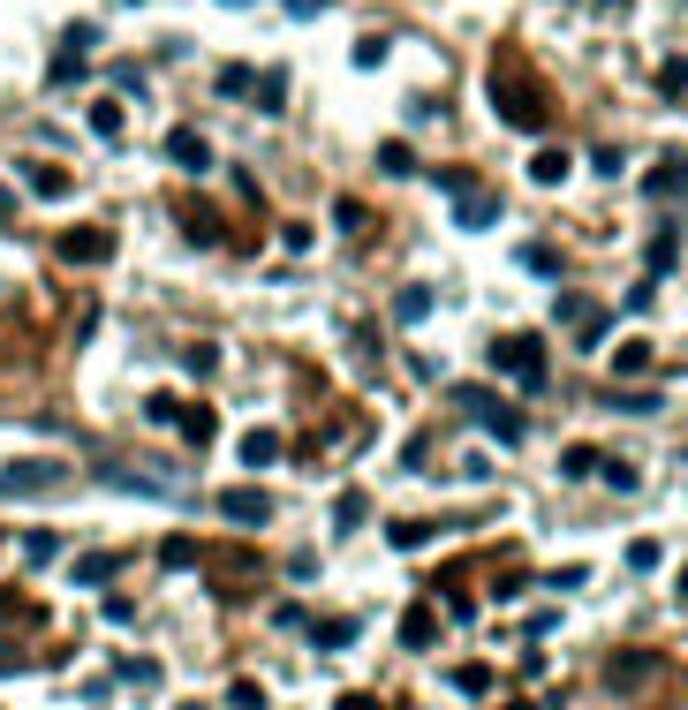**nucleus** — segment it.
I'll return each mask as SVG.
<instances>
[{
  "label": "nucleus",
  "mask_w": 688,
  "mask_h": 710,
  "mask_svg": "<svg viewBox=\"0 0 688 710\" xmlns=\"http://www.w3.org/2000/svg\"><path fill=\"white\" fill-rule=\"evenodd\" d=\"M658 91H666V99H681V91H688V61H666V68H658Z\"/></svg>",
  "instance_id": "nucleus-28"
},
{
  "label": "nucleus",
  "mask_w": 688,
  "mask_h": 710,
  "mask_svg": "<svg viewBox=\"0 0 688 710\" xmlns=\"http://www.w3.org/2000/svg\"><path fill=\"white\" fill-rule=\"evenodd\" d=\"M220 514L227 522H242V529H258V522H273V499H265V491H220Z\"/></svg>",
  "instance_id": "nucleus-5"
},
{
  "label": "nucleus",
  "mask_w": 688,
  "mask_h": 710,
  "mask_svg": "<svg viewBox=\"0 0 688 710\" xmlns=\"http://www.w3.org/2000/svg\"><path fill=\"white\" fill-rule=\"evenodd\" d=\"M681 597H688V575H681Z\"/></svg>",
  "instance_id": "nucleus-39"
},
{
  "label": "nucleus",
  "mask_w": 688,
  "mask_h": 710,
  "mask_svg": "<svg viewBox=\"0 0 688 710\" xmlns=\"http://www.w3.org/2000/svg\"><path fill=\"white\" fill-rule=\"evenodd\" d=\"M91 129H99V136H121V106L99 99V106H91Z\"/></svg>",
  "instance_id": "nucleus-31"
},
{
  "label": "nucleus",
  "mask_w": 688,
  "mask_h": 710,
  "mask_svg": "<svg viewBox=\"0 0 688 710\" xmlns=\"http://www.w3.org/2000/svg\"><path fill=\"white\" fill-rule=\"evenodd\" d=\"M114 567H121L114 552H91V559H76V582H106V575H114Z\"/></svg>",
  "instance_id": "nucleus-27"
},
{
  "label": "nucleus",
  "mask_w": 688,
  "mask_h": 710,
  "mask_svg": "<svg viewBox=\"0 0 688 710\" xmlns=\"http://www.w3.org/2000/svg\"><path fill=\"white\" fill-rule=\"evenodd\" d=\"M454 408H462L469 423H484L499 446H522L530 439V423H522V408H507L499 393H484V386H454Z\"/></svg>",
  "instance_id": "nucleus-1"
},
{
  "label": "nucleus",
  "mask_w": 688,
  "mask_h": 710,
  "mask_svg": "<svg viewBox=\"0 0 688 710\" xmlns=\"http://www.w3.org/2000/svg\"><path fill=\"white\" fill-rule=\"evenodd\" d=\"M386 537H394L401 552H424V544L439 537V522H394V529H386Z\"/></svg>",
  "instance_id": "nucleus-14"
},
{
  "label": "nucleus",
  "mask_w": 688,
  "mask_h": 710,
  "mask_svg": "<svg viewBox=\"0 0 688 710\" xmlns=\"http://www.w3.org/2000/svg\"><path fill=\"white\" fill-rule=\"evenodd\" d=\"M258 106H265V114L288 106V76H280V68H273V76H258Z\"/></svg>",
  "instance_id": "nucleus-26"
},
{
  "label": "nucleus",
  "mask_w": 688,
  "mask_h": 710,
  "mask_svg": "<svg viewBox=\"0 0 688 710\" xmlns=\"http://www.w3.org/2000/svg\"><path fill=\"white\" fill-rule=\"evenodd\" d=\"M598 476H605L613 491H636V484H643V469H636V461H598Z\"/></svg>",
  "instance_id": "nucleus-23"
},
{
  "label": "nucleus",
  "mask_w": 688,
  "mask_h": 710,
  "mask_svg": "<svg viewBox=\"0 0 688 710\" xmlns=\"http://www.w3.org/2000/svg\"><path fill=\"white\" fill-rule=\"evenodd\" d=\"M16 665H23V650H0V673H16Z\"/></svg>",
  "instance_id": "nucleus-38"
},
{
  "label": "nucleus",
  "mask_w": 688,
  "mask_h": 710,
  "mask_svg": "<svg viewBox=\"0 0 688 710\" xmlns=\"http://www.w3.org/2000/svg\"><path fill=\"white\" fill-rule=\"evenodd\" d=\"M220 91L227 99H235V91H258V76H250V68H220Z\"/></svg>",
  "instance_id": "nucleus-34"
},
{
  "label": "nucleus",
  "mask_w": 688,
  "mask_h": 710,
  "mask_svg": "<svg viewBox=\"0 0 688 710\" xmlns=\"http://www.w3.org/2000/svg\"><path fill=\"white\" fill-rule=\"evenodd\" d=\"M492 220H499V204L484 197V189H469L462 197V227H492Z\"/></svg>",
  "instance_id": "nucleus-20"
},
{
  "label": "nucleus",
  "mask_w": 688,
  "mask_h": 710,
  "mask_svg": "<svg viewBox=\"0 0 688 710\" xmlns=\"http://www.w3.org/2000/svg\"><path fill=\"white\" fill-rule=\"evenodd\" d=\"M673 257H681V235L658 227V235H651V272H673Z\"/></svg>",
  "instance_id": "nucleus-22"
},
{
  "label": "nucleus",
  "mask_w": 688,
  "mask_h": 710,
  "mask_svg": "<svg viewBox=\"0 0 688 710\" xmlns=\"http://www.w3.org/2000/svg\"><path fill=\"white\" fill-rule=\"evenodd\" d=\"M613 371H620V378H636V371H651V340H628V348L613 355Z\"/></svg>",
  "instance_id": "nucleus-21"
},
{
  "label": "nucleus",
  "mask_w": 688,
  "mask_h": 710,
  "mask_svg": "<svg viewBox=\"0 0 688 710\" xmlns=\"http://www.w3.org/2000/svg\"><path fill=\"white\" fill-rule=\"evenodd\" d=\"M310 635H318V650H341L348 635H356V620H348V612H333V620H318Z\"/></svg>",
  "instance_id": "nucleus-16"
},
{
  "label": "nucleus",
  "mask_w": 688,
  "mask_h": 710,
  "mask_svg": "<svg viewBox=\"0 0 688 710\" xmlns=\"http://www.w3.org/2000/svg\"><path fill=\"white\" fill-rule=\"evenodd\" d=\"M492 371H499V378H515L522 393H537V386H545V340H537V333H507V340H492Z\"/></svg>",
  "instance_id": "nucleus-3"
},
{
  "label": "nucleus",
  "mask_w": 688,
  "mask_h": 710,
  "mask_svg": "<svg viewBox=\"0 0 688 710\" xmlns=\"http://www.w3.org/2000/svg\"><path fill=\"white\" fill-rule=\"evenodd\" d=\"M613 408H628V416H651V408H666V401H658V393H620Z\"/></svg>",
  "instance_id": "nucleus-35"
},
{
  "label": "nucleus",
  "mask_w": 688,
  "mask_h": 710,
  "mask_svg": "<svg viewBox=\"0 0 688 710\" xmlns=\"http://www.w3.org/2000/svg\"><path fill=\"white\" fill-rule=\"evenodd\" d=\"M106 250H114V242H106L99 227H84V235H69V242H61V257H76V265H99Z\"/></svg>",
  "instance_id": "nucleus-10"
},
{
  "label": "nucleus",
  "mask_w": 688,
  "mask_h": 710,
  "mask_svg": "<svg viewBox=\"0 0 688 710\" xmlns=\"http://www.w3.org/2000/svg\"><path fill=\"white\" fill-rule=\"evenodd\" d=\"M492 106H499V121H515V129H545V114H552L530 76H507V61L492 68Z\"/></svg>",
  "instance_id": "nucleus-2"
},
{
  "label": "nucleus",
  "mask_w": 688,
  "mask_h": 710,
  "mask_svg": "<svg viewBox=\"0 0 688 710\" xmlns=\"http://www.w3.org/2000/svg\"><path fill=\"white\" fill-rule=\"evenodd\" d=\"M560 325H575V348H598L613 318H605V310L590 303V295H560Z\"/></svg>",
  "instance_id": "nucleus-4"
},
{
  "label": "nucleus",
  "mask_w": 688,
  "mask_h": 710,
  "mask_svg": "<svg viewBox=\"0 0 688 710\" xmlns=\"http://www.w3.org/2000/svg\"><path fill=\"white\" fill-rule=\"evenodd\" d=\"M333 710H386V703H379V695H363V688H356V695H341Z\"/></svg>",
  "instance_id": "nucleus-37"
},
{
  "label": "nucleus",
  "mask_w": 688,
  "mask_h": 710,
  "mask_svg": "<svg viewBox=\"0 0 688 710\" xmlns=\"http://www.w3.org/2000/svg\"><path fill=\"white\" fill-rule=\"evenodd\" d=\"M681 189H688V152H673L666 167L643 174V197H681Z\"/></svg>",
  "instance_id": "nucleus-6"
},
{
  "label": "nucleus",
  "mask_w": 688,
  "mask_h": 710,
  "mask_svg": "<svg viewBox=\"0 0 688 710\" xmlns=\"http://www.w3.org/2000/svg\"><path fill=\"white\" fill-rule=\"evenodd\" d=\"M227 703H235V710H265V688H258V680H235V688H227Z\"/></svg>",
  "instance_id": "nucleus-30"
},
{
  "label": "nucleus",
  "mask_w": 688,
  "mask_h": 710,
  "mask_svg": "<svg viewBox=\"0 0 688 710\" xmlns=\"http://www.w3.org/2000/svg\"><path fill=\"white\" fill-rule=\"evenodd\" d=\"M401 643H409V650H431V643H439V612H431V605H409V612H401Z\"/></svg>",
  "instance_id": "nucleus-7"
},
{
  "label": "nucleus",
  "mask_w": 688,
  "mask_h": 710,
  "mask_svg": "<svg viewBox=\"0 0 688 710\" xmlns=\"http://www.w3.org/2000/svg\"><path fill=\"white\" fill-rule=\"evenodd\" d=\"M363 514H371V499H363V491L348 484L341 499H333V529H363Z\"/></svg>",
  "instance_id": "nucleus-12"
},
{
  "label": "nucleus",
  "mask_w": 688,
  "mask_h": 710,
  "mask_svg": "<svg viewBox=\"0 0 688 710\" xmlns=\"http://www.w3.org/2000/svg\"><path fill=\"white\" fill-rule=\"evenodd\" d=\"M454 688L462 695H492V665H454Z\"/></svg>",
  "instance_id": "nucleus-25"
},
{
  "label": "nucleus",
  "mask_w": 688,
  "mask_h": 710,
  "mask_svg": "<svg viewBox=\"0 0 688 710\" xmlns=\"http://www.w3.org/2000/svg\"><path fill=\"white\" fill-rule=\"evenodd\" d=\"M530 182H545V189L568 182V152H537V159H530Z\"/></svg>",
  "instance_id": "nucleus-17"
},
{
  "label": "nucleus",
  "mask_w": 688,
  "mask_h": 710,
  "mask_svg": "<svg viewBox=\"0 0 688 710\" xmlns=\"http://www.w3.org/2000/svg\"><path fill=\"white\" fill-rule=\"evenodd\" d=\"M522 590H530V575H522V567H507V575L492 582V597H499V605H507V597H522Z\"/></svg>",
  "instance_id": "nucleus-32"
},
{
  "label": "nucleus",
  "mask_w": 688,
  "mask_h": 710,
  "mask_svg": "<svg viewBox=\"0 0 688 710\" xmlns=\"http://www.w3.org/2000/svg\"><path fill=\"white\" fill-rule=\"evenodd\" d=\"M522 265H530V272H560V257H552L545 242H522Z\"/></svg>",
  "instance_id": "nucleus-33"
},
{
  "label": "nucleus",
  "mask_w": 688,
  "mask_h": 710,
  "mask_svg": "<svg viewBox=\"0 0 688 710\" xmlns=\"http://www.w3.org/2000/svg\"><path fill=\"white\" fill-rule=\"evenodd\" d=\"M379 167H386V174H409L416 159H409V144H386V152H379Z\"/></svg>",
  "instance_id": "nucleus-36"
},
{
  "label": "nucleus",
  "mask_w": 688,
  "mask_h": 710,
  "mask_svg": "<svg viewBox=\"0 0 688 710\" xmlns=\"http://www.w3.org/2000/svg\"><path fill=\"white\" fill-rule=\"evenodd\" d=\"M174 423H182V439H190V446H212V431H220V416H212V408H182Z\"/></svg>",
  "instance_id": "nucleus-11"
},
{
  "label": "nucleus",
  "mask_w": 688,
  "mask_h": 710,
  "mask_svg": "<svg viewBox=\"0 0 688 710\" xmlns=\"http://www.w3.org/2000/svg\"><path fill=\"white\" fill-rule=\"evenodd\" d=\"M394 318H401V325L431 318V288H401V295H394Z\"/></svg>",
  "instance_id": "nucleus-15"
},
{
  "label": "nucleus",
  "mask_w": 688,
  "mask_h": 710,
  "mask_svg": "<svg viewBox=\"0 0 688 710\" xmlns=\"http://www.w3.org/2000/svg\"><path fill=\"white\" fill-rule=\"evenodd\" d=\"M242 461H250V469H273V461H280V439H273V431H250V439H242Z\"/></svg>",
  "instance_id": "nucleus-13"
},
{
  "label": "nucleus",
  "mask_w": 688,
  "mask_h": 710,
  "mask_svg": "<svg viewBox=\"0 0 688 710\" xmlns=\"http://www.w3.org/2000/svg\"><path fill=\"white\" fill-rule=\"evenodd\" d=\"M197 559H205L197 537H167V544H159V567H197Z\"/></svg>",
  "instance_id": "nucleus-18"
},
{
  "label": "nucleus",
  "mask_w": 688,
  "mask_h": 710,
  "mask_svg": "<svg viewBox=\"0 0 688 710\" xmlns=\"http://www.w3.org/2000/svg\"><path fill=\"white\" fill-rule=\"evenodd\" d=\"M31 189H38V197H61V189H69V174H61V167H31Z\"/></svg>",
  "instance_id": "nucleus-29"
},
{
  "label": "nucleus",
  "mask_w": 688,
  "mask_h": 710,
  "mask_svg": "<svg viewBox=\"0 0 688 710\" xmlns=\"http://www.w3.org/2000/svg\"><path fill=\"white\" fill-rule=\"evenodd\" d=\"M643 673H651V658H613V665H605V680H613V688H636Z\"/></svg>",
  "instance_id": "nucleus-24"
},
{
  "label": "nucleus",
  "mask_w": 688,
  "mask_h": 710,
  "mask_svg": "<svg viewBox=\"0 0 688 710\" xmlns=\"http://www.w3.org/2000/svg\"><path fill=\"white\" fill-rule=\"evenodd\" d=\"M61 476H69V469H53V461H38V469H8V476H0V491H53Z\"/></svg>",
  "instance_id": "nucleus-9"
},
{
  "label": "nucleus",
  "mask_w": 688,
  "mask_h": 710,
  "mask_svg": "<svg viewBox=\"0 0 688 710\" xmlns=\"http://www.w3.org/2000/svg\"><path fill=\"white\" fill-rule=\"evenodd\" d=\"M598 461H605L598 446H568V454H560V469H568L575 484H583V476H598Z\"/></svg>",
  "instance_id": "nucleus-19"
},
{
  "label": "nucleus",
  "mask_w": 688,
  "mask_h": 710,
  "mask_svg": "<svg viewBox=\"0 0 688 710\" xmlns=\"http://www.w3.org/2000/svg\"><path fill=\"white\" fill-rule=\"evenodd\" d=\"M167 152H174V167H190V174H197V167H212V144H205L197 129H174V136H167Z\"/></svg>",
  "instance_id": "nucleus-8"
}]
</instances>
